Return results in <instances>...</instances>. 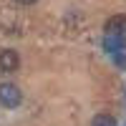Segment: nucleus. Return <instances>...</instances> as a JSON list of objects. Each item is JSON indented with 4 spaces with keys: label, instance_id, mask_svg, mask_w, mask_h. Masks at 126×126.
I'll return each instance as SVG.
<instances>
[{
    "label": "nucleus",
    "instance_id": "1",
    "mask_svg": "<svg viewBox=\"0 0 126 126\" xmlns=\"http://www.w3.org/2000/svg\"><path fill=\"white\" fill-rule=\"evenodd\" d=\"M20 98H23V93H20L18 86H13V83H0V103H3L5 109H15Z\"/></svg>",
    "mask_w": 126,
    "mask_h": 126
},
{
    "label": "nucleus",
    "instance_id": "2",
    "mask_svg": "<svg viewBox=\"0 0 126 126\" xmlns=\"http://www.w3.org/2000/svg\"><path fill=\"white\" fill-rule=\"evenodd\" d=\"M103 30H106V35L124 38V35H126V15H113V18H109L106 25H103Z\"/></svg>",
    "mask_w": 126,
    "mask_h": 126
},
{
    "label": "nucleus",
    "instance_id": "3",
    "mask_svg": "<svg viewBox=\"0 0 126 126\" xmlns=\"http://www.w3.org/2000/svg\"><path fill=\"white\" fill-rule=\"evenodd\" d=\"M18 66H20V58H18L15 50H0V71L13 73Z\"/></svg>",
    "mask_w": 126,
    "mask_h": 126
},
{
    "label": "nucleus",
    "instance_id": "4",
    "mask_svg": "<svg viewBox=\"0 0 126 126\" xmlns=\"http://www.w3.org/2000/svg\"><path fill=\"white\" fill-rule=\"evenodd\" d=\"M126 48V35L124 38H116V35H106L103 38V50H106V53H121V50Z\"/></svg>",
    "mask_w": 126,
    "mask_h": 126
},
{
    "label": "nucleus",
    "instance_id": "5",
    "mask_svg": "<svg viewBox=\"0 0 126 126\" xmlns=\"http://www.w3.org/2000/svg\"><path fill=\"white\" fill-rule=\"evenodd\" d=\"M91 126H116V119H113L111 113H96Z\"/></svg>",
    "mask_w": 126,
    "mask_h": 126
},
{
    "label": "nucleus",
    "instance_id": "6",
    "mask_svg": "<svg viewBox=\"0 0 126 126\" xmlns=\"http://www.w3.org/2000/svg\"><path fill=\"white\" fill-rule=\"evenodd\" d=\"M113 63H116L119 68L126 71V53H124V50H121V53H113Z\"/></svg>",
    "mask_w": 126,
    "mask_h": 126
},
{
    "label": "nucleus",
    "instance_id": "7",
    "mask_svg": "<svg viewBox=\"0 0 126 126\" xmlns=\"http://www.w3.org/2000/svg\"><path fill=\"white\" fill-rule=\"evenodd\" d=\"M18 3H23V5H33V3H38V0H18Z\"/></svg>",
    "mask_w": 126,
    "mask_h": 126
},
{
    "label": "nucleus",
    "instance_id": "8",
    "mask_svg": "<svg viewBox=\"0 0 126 126\" xmlns=\"http://www.w3.org/2000/svg\"><path fill=\"white\" fill-rule=\"evenodd\" d=\"M124 126H126V124H124Z\"/></svg>",
    "mask_w": 126,
    "mask_h": 126
}]
</instances>
